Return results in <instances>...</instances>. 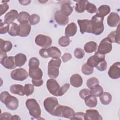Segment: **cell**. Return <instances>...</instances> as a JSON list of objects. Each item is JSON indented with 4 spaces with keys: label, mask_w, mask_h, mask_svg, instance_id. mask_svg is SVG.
Segmentation results:
<instances>
[{
    "label": "cell",
    "mask_w": 120,
    "mask_h": 120,
    "mask_svg": "<svg viewBox=\"0 0 120 120\" xmlns=\"http://www.w3.org/2000/svg\"><path fill=\"white\" fill-rule=\"evenodd\" d=\"M102 117L96 110L90 109L86 111L84 119L85 120H101Z\"/></svg>",
    "instance_id": "5bb4252c"
},
{
    "label": "cell",
    "mask_w": 120,
    "mask_h": 120,
    "mask_svg": "<svg viewBox=\"0 0 120 120\" xmlns=\"http://www.w3.org/2000/svg\"><path fill=\"white\" fill-rule=\"evenodd\" d=\"M54 19L60 25L65 26L68 22V17L61 10L57 11L54 14Z\"/></svg>",
    "instance_id": "7c38bea8"
},
{
    "label": "cell",
    "mask_w": 120,
    "mask_h": 120,
    "mask_svg": "<svg viewBox=\"0 0 120 120\" xmlns=\"http://www.w3.org/2000/svg\"><path fill=\"white\" fill-rule=\"evenodd\" d=\"M29 75L33 79H41L43 76V72L40 68L29 70Z\"/></svg>",
    "instance_id": "603a6c76"
},
{
    "label": "cell",
    "mask_w": 120,
    "mask_h": 120,
    "mask_svg": "<svg viewBox=\"0 0 120 120\" xmlns=\"http://www.w3.org/2000/svg\"><path fill=\"white\" fill-rule=\"evenodd\" d=\"M9 30V24H7L5 22H2L1 20H0V33L1 34H5L8 32Z\"/></svg>",
    "instance_id": "7bdbcfd3"
},
{
    "label": "cell",
    "mask_w": 120,
    "mask_h": 120,
    "mask_svg": "<svg viewBox=\"0 0 120 120\" xmlns=\"http://www.w3.org/2000/svg\"><path fill=\"white\" fill-rule=\"evenodd\" d=\"M11 120H21L20 118L17 115H14L13 116H12L11 119Z\"/></svg>",
    "instance_id": "6f0895ef"
},
{
    "label": "cell",
    "mask_w": 120,
    "mask_h": 120,
    "mask_svg": "<svg viewBox=\"0 0 120 120\" xmlns=\"http://www.w3.org/2000/svg\"><path fill=\"white\" fill-rule=\"evenodd\" d=\"M15 62L16 66L22 67L27 61V58L25 54L21 53L17 54L15 57Z\"/></svg>",
    "instance_id": "d4e9b609"
},
{
    "label": "cell",
    "mask_w": 120,
    "mask_h": 120,
    "mask_svg": "<svg viewBox=\"0 0 120 120\" xmlns=\"http://www.w3.org/2000/svg\"><path fill=\"white\" fill-rule=\"evenodd\" d=\"M20 33L19 36L22 37L28 36L31 30V26L28 22L20 23Z\"/></svg>",
    "instance_id": "2e32d148"
},
{
    "label": "cell",
    "mask_w": 120,
    "mask_h": 120,
    "mask_svg": "<svg viewBox=\"0 0 120 120\" xmlns=\"http://www.w3.org/2000/svg\"><path fill=\"white\" fill-rule=\"evenodd\" d=\"M34 90V86L31 84H26L24 86V92L25 95L29 96L31 95Z\"/></svg>",
    "instance_id": "60d3db41"
},
{
    "label": "cell",
    "mask_w": 120,
    "mask_h": 120,
    "mask_svg": "<svg viewBox=\"0 0 120 120\" xmlns=\"http://www.w3.org/2000/svg\"><path fill=\"white\" fill-rule=\"evenodd\" d=\"M0 63L6 68L11 69L15 68L16 66L15 62L14 57H8L7 53L0 51Z\"/></svg>",
    "instance_id": "5b68a950"
},
{
    "label": "cell",
    "mask_w": 120,
    "mask_h": 120,
    "mask_svg": "<svg viewBox=\"0 0 120 120\" xmlns=\"http://www.w3.org/2000/svg\"><path fill=\"white\" fill-rule=\"evenodd\" d=\"M112 49V43L107 38L102 39L98 47V52L103 54L109 53Z\"/></svg>",
    "instance_id": "9c48e42d"
},
{
    "label": "cell",
    "mask_w": 120,
    "mask_h": 120,
    "mask_svg": "<svg viewBox=\"0 0 120 120\" xmlns=\"http://www.w3.org/2000/svg\"><path fill=\"white\" fill-rule=\"evenodd\" d=\"M75 10L78 13H83L86 10V7L87 3L89 2L88 0H77Z\"/></svg>",
    "instance_id": "4316f807"
},
{
    "label": "cell",
    "mask_w": 120,
    "mask_h": 120,
    "mask_svg": "<svg viewBox=\"0 0 120 120\" xmlns=\"http://www.w3.org/2000/svg\"><path fill=\"white\" fill-rule=\"evenodd\" d=\"M12 44L9 41L3 40L0 39V51L3 52H8L11 50L12 48Z\"/></svg>",
    "instance_id": "83f0119b"
},
{
    "label": "cell",
    "mask_w": 120,
    "mask_h": 120,
    "mask_svg": "<svg viewBox=\"0 0 120 120\" xmlns=\"http://www.w3.org/2000/svg\"><path fill=\"white\" fill-rule=\"evenodd\" d=\"M82 76L77 74L73 75L70 78V84L74 87L78 88L82 86Z\"/></svg>",
    "instance_id": "d6986e66"
},
{
    "label": "cell",
    "mask_w": 120,
    "mask_h": 120,
    "mask_svg": "<svg viewBox=\"0 0 120 120\" xmlns=\"http://www.w3.org/2000/svg\"><path fill=\"white\" fill-rule=\"evenodd\" d=\"M98 84H99V81L96 77L90 78L87 81V86L90 89H91L95 86Z\"/></svg>",
    "instance_id": "ab89813d"
},
{
    "label": "cell",
    "mask_w": 120,
    "mask_h": 120,
    "mask_svg": "<svg viewBox=\"0 0 120 120\" xmlns=\"http://www.w3.org/2000/svg\"><path fill=\"white\" fill-rule=\"evenodd\" d=\"M85 54L84 51L81 48H77L74 51V55L77 59H82Z\"/></svg>",
    "instance_id": "f6af8a7d"
},
{
    "label": "cell",
    "mask_w": 120,
    "mask_h": 120,
    "mask_svg": "<svg viewBox=\"0 0 120 120\" xmlns=\"http://www.w3.org/2000/svg\"><path fill=\"white\" fill-rule=\"evenodd\" d=\"M112 96L110 93L107 92H105L99 96V99L102 104L107 105L109 104L112 101Z\"/></svg>",
    "instance_id": "1f68e13d"
},
{
    "label": "cell",
    "mask_w": 120,
    "mask_h": 120,
    "mask_svg": "<svg viewBox=\"0 0 120 120\" xmlns=\"http://www.w3.org/2000/svg\"><path fill=\"white\" fill-rule=\"evenodd\" d=\"M10 91L14 94L20 96L25 95L24 92V87L21 84H13L10 87Z\"/></svg>",
    "instance_id": "cb8c5ba5"
},
{
    "label": "cell",
    "mask_w": 120,
    "mask_h": 120,
    "mask_svg": "<svg viewBox=\"0 0 120 120\" xmlns=\"http://www.w3.org/2000/svg\"><path fill=\"white\" fill-rule=\"evenodd\" d=\"M31 1L29 0H19V2L22 5H28L30 3Z\"/></svg>",
    "instance_id": "9f6ffc18"
},
{
    "label": "cell",
    "mask_w": 120,
    "mask_h": 120,
    "mask_svg": "<svg viewBox=\"0 0 120 120\" xmlns=\"http://www.w3.org/2000/svg\"><path fill=\"white\" fill-rule=\"evenodd\" d=\"M8 34L11 36H16L20 33V26L17 23L13 22L9 24Z\"/></svg>",
    "instance_id": "4dcf8cb0"
},
{
    "label": "cell",
    "mask_w": 120,
    "mask_h": 120,
    "mask_svg": "<svg viewBox=\"0 0 120 120\" xmlns=\"http://www.w3.org/2000/svg\"><path fill=\"white\" fill-rule=\"evenodd\" d=\"M39 21H40L39 16L38 15L36 14H32L31 15H30L29 19V23L32 25H34L38 23Z\"/></svg>",
    "instance_id": "b9f144b4"
},
{
    "label": "cell",
    "mask_w": 120,
    "mask_h": 120,
    "mask_svg": "<svg viewBox=\"0 0 120 120\" xmlns=\"http://www.w3.org/2000/svg\"><path fill=\"white\" fill-rule=\"evenodd\" d=\"M25 105L29 110L30 114L35 119H39L41 111L40 106L36 100L33 98L28 99L26 101Z\"/></svg>",
    "instance_id": "7a4b0ae2"
},
{
    "label": "cell",
    "mask_w": 120,
    "mask_h": 120,
    "mask_svg": "<svg viewBox=\"0 0 120 120\" xmlns=\"http://www.w3.org/2000/svg\"><path fill=\"white\" fill-rule=\"evenodd\" d=\"M32 82L34 86L36 87H39L41 86L43 83V81L42 79H32Z\"/></svg>",
    "instance_id": "db71d44e"
},
{
    "label": "cell",
    "mask_w": 120,
    "mask_h": 120,
    "mask_svg": "<svg viewBox=\"0 0 120 120\" xmlns=\"http://www.w3.org/2000/svg\"><path fill=\"white\" fill-rule=\"evenodd\" d=\"M85 113L82 112H77L75 113L74 116L72 119V120H84V116Z\"/></svg>",
    "instance_id": "f907efd6"
},
{
    "label": "cell",
    "mask_w": 120,
    "mask_h": 120,
    "mask_svg": "<svg viewBox=\"0 0 120 120\" xmlns=\"http://www.w3.org/2000/svg\"><path fill=\"white\" fill-rule=\"evenodd\" d=\"M69 87V84L66 83L61 87H60L58 92V96H62V95H63L65 93V92H66L68 90Z\"/></svg>",
    "instance_id": "7dc6e473"
},
{
    "label": "cell",
    "mask_w": 120,
    "mask_h": 120,
    "mask_svg": "<svg viewBox=\"0 0 120 120\" xmlns=\"http://www.w3.org/2000/svg\"><path fill=\"white\" fill-rule=\"evenodd\" d=\"M18 13L17 10L13 9L10 10L6 14L4 17V22L10 24L13 22L17 18Z\"/></svg>",
    "instance_id": "e0dca14e"
},
{
    "label": "cell",
    "mask_w": 120,
    "mask_h": 120,
    "mask_svg": "<svg viewBox=\"0 0 120 120\" xmlns=\"http://www.w3.org/2000/svg\"><path fill=\"white\" fill-rule=\"evenodd\" d=\"M110 7L109 6L103 5L98 8L96 14L101 17H104V16H106L110 12Z\"/></svg>",
    "instance_id": "f1b7e54d"
},
{
    "label": "cell",
    "mask_w": 120,
    "mask_h": 120,
    "mask_svg": "<svg viewBox=\"0 0 120 120\" xmlns=\"http://www.w3.org/2000/svg\"><path fill=\"white\" fill-rule=\"evenodd\" d=\"M85 103L87 106L89 107H95L98 104L97 98L95 96L90 94L86 97L85 99Z\"/></svg>",
    "instance_id": "484cf974"
},
{
    "label": "cell",
    "mask_w": 120,
    "mask_h": 120,
    "mask_svg": "<svg viewBox=\"0 0 120 120\" xmlns=\"http://www.w3.org/2000/svg\"><path fill=\"white\" fill-rule=\"evenodd\" d=\"M70 41L68 37L62 36L59 39L58 43L62 47H66L70 44Z\"/></svg>",
    "instance_id": "74e56055"
},
{
    "label": "cell",
    "mask_w": 120,
    "mask_h": 120,
    "mask_svg": "<svg viewBox=\"0 0 120 120\" xmlns=\"http://www.w3.org/2000/svg\"><path fill=\"white\" fill-rule=\"evenodd\" d=\"M77 30L76 25L74 22H71L68 24L66 27L65 34L68 37L73 36L76 33Z\"/></svg>",
    "instance_id": "7402d4cb"
},
{
    "label": "cell",
    "mask_w": 120,
    "mask_h": 120,
    "mask_svg": "<svg viewBox=\"0 0 120 120\" xmlns=\"http://www.w3.org/2000/svg\"><path fill=\"white\" fill-rule=\"evenodd\" d=\"M46 87L49 92L55 96H58V92L60 89L58 82L54 79H49L47 81Z\"/></svg>",
    "instance_id": "30bf717a"
},
{
    "label": "cell",
    "mask_w": 120,
    "mask_h": 120,
    "mask_svg": "<svg viewBox=\"0 0 120 120\" xmlns=\"http://www.w3.org/2000/svg\"><path fill=\"white\" fill-rule=\"evenodd\" d=\"M60 10L67 15L68 16L72 13L73 9L72 7L71 6L70 4L68 2H67L64 3L61 5Z\"/></svg>",
    "instance_id": "e575fe53"
},
{
    "label": "cell",
    "mask_w": 120,
    "mask_h": 120,
    "mask_svg": "<svg viewBox=\"0 0 120 120\" xmlns=\"http://www.w3.org/2000/svg\"><path fill=\"white\" fill-rule=\"evenodd\" d=\"M59 105L58 99L55 97L47 98L44 101V108L51 115H52L54 111Z\"/></svg>",
    "instance_id": "8992f818"
},
{
    "label": "cell",
    "mask_w": 120,
    "mask_h": 120,
    "mask_svg": "<svg viewBox=\"0 0 120 120\" xmlns=\"http://www.w3.org/2000/svg\"><path fill=\"white\" fill-rule=\"evenodd\" d=\"M30 15L26 12H20L17 16V21L20 23L28 22L30 18Z\"/></svg>",
    "instance_id": "d6a6232c"
},
{
    "label": "cell",
    "mask_w": 120,
    "mask_h": 120,
    "mask_svg": "<svg viewBox=\"0 0 120 120\" xmlns=\"http://www.w3.org/2000/svg\"><path fill=\"white\" fill-rule=\"evenodd\" d=\"M10 76L14 80L22 81L28 78V74L24 68H19L13 70L10 74Z\"/></svg>",
    "instance_id": "ba28073f"
},
{
    "label": "cell",
    "mask_w": 120,
    "mask_h": 120,
    "mask_svg": "<svg viewBox=\"0 0 120 120\" xmlns=\"http://www.w3.org/2000/svg\"><path fill=\"white\" fill-rule=\"evenodd\" d=\"M12 115L11 113L7 112H5L3 113H1L0 116V119L1 120H11Z\"/></svg>",
    "instance_id": "816d5d0a"
},
{
    "label": "cell",
    "mask_w": 120,
    "mask_h": 120,
    "mask_svg": "<svg viewBox=\"0 0 120 120\" xmlns=\"http://www.w3.org/2000/svg\"><path fill=\"white\" fill-rule=\"evenodd\" d=\"M39 55L43 58H49L47 54V48H44L40 49L39 51Z\"/></svg>",
    "instance_id": "f5cc1de1"
},
{
    "label": "cell",
    "mask_w": 120,
    "mask_h": 120,
    "mask_svg": "<svg viewBox=\"0 0 120 120\" xmlns=\"http://www.w3.org/2000/svg\"><path fill=\"white\" fill-rule=\"evenodd\" d=\"M119 26L120 25H118L117 30L115 31H112L109 34L107 38L112 43H116L118 44H120V31H119Z\"/></svg>",
    "instance_id": "ffe728a7"
},
{
    "label": "cell",
    "mask_w": 120,
    "mask_h": 120,
    "mask_svg": "<svg viewBox=\"0 0 120 120\" xmlns=\"http://www.w3.org/2000/svg\"><path fill=\"white\" fill-rule=\"evenodd\" d=\"M35 42L38 45L44 48H46L51 45L52 40L49 36L39 34L36 36Z\"/></svg>",
    "instance_id": "52a82bcc"
},
{
    "label": "cell",
    "mask_w": 120,
    "mask_h": 120,
    "mask_svg": "<svg viewBox=\"0 0 120 120\" xmlns=\"http://www.w3.org/2000/svg\"><path fill=\"white\" fill-rule=\"evenodd\" d=\"M82 72L87 75H90L92 74L94 71V68L93 67L89 66L87 63H84L82 67L81 68Z\"/></svg>",
    "instance_id": "d590c367"
},
{
    "label": "cell",
    "mask_w": 120,
    "mask_h": 120,
    "mask_svg": "<svg viewBox=\"0 0 120 120\" xmlns=\"http://www.w3.org/2000/svg\"><path fill=\"white\" fill-rule=\"evenodd\" d=\"M39 61L38 59L36 57H32L30 58L29 62V69H33L39 68Z\"/></svg>",
    "instance_id": "8d00e7d4"
},
{
    "label": "cell",
    "mask_w": 120,
    "mask_h": 120,
    "mask_svg": "<svg viewBox=\"0 0 120 120\" xmlns=\"http://www.w3.org/2000/svg\"><path fill=\"white\" fill-rule=\"evenodd\" d=\"M90 90L87 89H83L81 90L79 92L80 97L83 99H85V98L87 97L88 96L90 95Z\"/></svg>",
    "instance_id": "c3c4849f"
},
{
    "label": "cell",
    "mask_w": 120,
    "mask_h": 120,
    "mask_svg": "<svg viewBox=\"0 0 120 120\" xmlns=\"http://www.w3.org/2000/svg\"><path fill=\"white\" fill-rule=\"evenodd\" d=\"M100 61H101V60H99L94 55H93L90 57V58H89V59L87 60V63L89 66L94 68V67H96Z\"/></svg>",
    "instance_id": "f35d334b"
},
{
    "label": "cell",
    "mask_w": 120,
    "mask_h": 120,
    "mask_svg": "<svg viewBox=\"0 0 120 120\" xmlns=\"http://www.w3.org/2000/svg\"><path fill=\"white\" fill-rule=\"evenodd\" d=\"M120 22V16L117 13L112 12L107 19V24L111 27H116Z\"/></svg>",
    "instance_id": "9a60e30c"
},
{
    "label": "cell",
    "mask_w": 120,
    "mask_h": 120,
    "mask_svg": "<svg viewBox=\"0 0 120 120\" xmlns=\"http://www.w3.org/2000/svg\"><path fill=\"white\" fill-rule=\"evenodd\" d=\"M90 91L91 95L95 97H99L103 93V89L100 85L97 84L90 89Z\"/></svg>",
    "instance_id": "836d02e7"
},
{
    "label": "cell",
    "mask_w": 120,
    "mask_h": 120,
    "mask_svg": "<svg viewBox=\"0 0 120 120\" xmlns=\"http://www.w3.org/2000/svg\"><path fill=\"white\" fill-rule=\"evenodd\" d=\"M47 52L48 57L52 59H58L61 55L60 51L55 46H52L47 48Z\"/></svg>",
    "instance_id": "44dd1931"
},
{
    "label": "cell",
    "mask_w": 120,
    "mask_h": 120,
    "mask_svg": "<svg viewBox=\"0 0 120 120\" xmlns=\"http://www.w3.org/2000/svg\"><path fill=\"white\" fill-rule=\"evenodd\" d=\"M78 24L80 27V31L82 34L85 32L92 33L91 23L90 20L88 19L78 20Z\"/></svg>",
    "instance_id": "8fae6325"
},
{
    "label": "cell",
    "mask_w": 120,
    "mask_h": 120,
    "mask_svg": "<svg viewBox=\"0 0 120 120\" xmlns=\"http://www.w3.org/2000/svg\"><path fill=\"white\" fill-rule=\"evenodd\" d=\"M75 114V112L72 108L68 106L63 105L61 111L60 117H64L72 120Z\"/></svg>",
    "instance_id": "ac0fdd59"
},
{
    "label": "cell",
    "mask_w": 120,
    "mask_h": 120,
    "mask_svg": "<svg viewBox=\"0 0 120 120\" xmlns=\"http://www.w3.org/2000/svg\"><path fill=\"white\" fill-rule=\"evenodd\" d=\"M104 17H101L97 14L91 18V23L92 28V33L96 35H100L104 30L103 20Z\"/></svg>",
    "instance_id": "3957f363"
},
{
    "label": "cell",
    "mask_w": 120,
    "mask_h": 120,
    "mask_svg": "<svg viewBox=\"0 0 120 120\" xmlns=\"http://www.w3.org/2000/svg\"><path fill=\"white\" fill-rule=\"evenodd\" d=\"M97 47L98 45L96 42L94 41H90L85 44L84 49L87 53H92L96 51Z\"/></svg>",
    "instance_id": "f546056e"
},
{
    "label": "cell",
    "mask_w": 120,
    "mask_h": 120,
    "mask_svg": "<svg viewBox=\"0 0 120 120\" xmlns=\"http://www.w3.org/2000/svg\"><path fill=\"white\" fill-rule=\"evenodd\" d=\"M108 74L109 76L113 79H117L120 77V63L116 62L110 68Z\"/></svg>",
    "instance_id": "4fadbf2b"
},
{
    "label": "cell",
    "mask_w": 120,
    "mask_h": 120,
    "mask_svg": "<svg viewBox=\"0 0 120 120\" xmlns=\"http://www.w3.org/2000/svg\"><path fill=\"white\" fill-rule=\"evenodd\" d=\"M61 60L60 58L52 59L48 64V75L52 78H57L59 74V68Z\"/></svg>",
    "instance_id": "277c9868"
},
{
    "label": "cell",
    "mask_w": 120,
    "mask_h": 120,
    "mask_svg": "<svg viewBox=\"0 0 120 120\" xmlns=\"http://www.w3.org/2000/svg\"><path fill=\"white\" fill-rule=\"evenodd\" d=\"M97 69L100 71H103L107 68V62L105 60L100 61L96 67Z\"/></svg>",
    "instance_id": "ee69618b"
},
{
    "label": "cell",
    "mask_w": 120,
    "mask_h": 120,
    "mask_svg": "<svg viewBox=\"0 0 120 120\" xmlns=\"http://www.w3.org/2000/svg\"><path fill=\"white\" fill-rule=\"evenodd\" d=\"M61 58L64 62H66L67 61L71 59L72 55L69 53H65L63 55Z\"/></svg>",
    "instance_id": "11a10c76"
},
{
    "label": "cell",
    "mask_w": 120,
    "mask_h": 120,
    "mask_svg": "<svg viewBox=\"0 0 120 120\" xmlns=\"http://www.w3.org/2000/svg\"><path fill=\"white\" fill-rule=\"evenodd\" d=\"M9 9V6L6 3L0 4V15L1 16Z\"/></svg>",
    "instance_id": "681fc988"
},
{
    "label": "cell",
    "mask_w": 120,
    "mask_h": 120,
    "mask_svg": "<svg viewBox=\"0 0 120 120\" xmlns=\"http://www.w3.org/2000/svg\"><path fill=\"white\" fill-rule=\"evenodd\" d=\"M86 10L88 12L92 14L96 12L97 11V8L95 5L89 2L86 5Z\"/></svg>",
    "instance_id": "bcb514c9"
},
{
    "label": "cell",
    "mask_w": 120,
    "mask_h": 120,
    "mask_svg": "<svg viewBox=\"0 0 120 120\" xmlns=\"http://www.w3.org/2000/svg\"><path fill=\"white\" fill-rule=\"evenodd\" d=\"M0 99L7 108L11 110H16L19 105V101L15 97L12 96L7 91H3L0 95Z\"/></svg>",
    "instance_id": "6da1fadb"
}]
</instances>
